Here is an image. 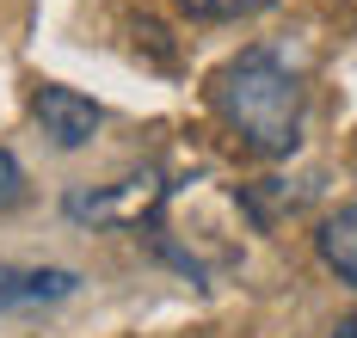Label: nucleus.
Instances as JSON below:
<instances>
[{"mask_svg": "<svg viewBox=\"0 0 357 338\" xmlns=\"http://www.w3.org/2000/svg\"><path fill=\"white\" fill-rule=\"evenodd\" d=\"M215 117L241 136V148L284 160L302 142V74L278 49H241L210 86Z\"/></svg>", "mask_w": 357, "mask_h": 338, "instance_id": "obj_1", "label": "nucleus"}, {"mask_svg": "<svg viewBox=\"0 0 357 338\" xmlns=\"http://www.w3.org/2000/svg\"><path fill=\"white\" fill-rule=\"evenodd\" d=\"M167 203V172L160 166H142V172H123L111 185H80L68 191V209L74 222H93V227H142L160 216Z\"/></svg>", "mask_w": 357, "mask_h": 338, "instance_id": "obj_2", "label": "nucleus"}, {"mask_svg": "<svg viewBox=\"0 0 357 338\" xmlns=\"http://www.w3.org/2000/svg\"><path fill=\"white\" fill-rule=\"evenodd\" d=\"M31 117H37V129H43L56 148H86V142L99 136V123H105L99 105H93L86 92H74V86H43Z\"/></svg>", "mask_w": 357, "mask_h": 338, "instance_id": "obj_3", "label": "nucleus"}, {"mask_svg": "<svg viewBox=\"0 0 357 338\" xmlns=\"http://www.w3.org/2000/svg\"><path fill=\"white\" fill-rule=\"evenodd\" d=\"M74 271L62 264H0V307H43V301L74 296Z\"/></svg>", "mask_w": 357, "mask_h": 338, "instance_id": "obj_4", "label": "nucleus"}, {"mask_svg": "<svg viewBox=\"0 0 357 338\" xmlns=\"http://www.w3.org/2000/svg\"><path fill=\"white\" fill-rule=\"evenodd\" d=\"M314 240H321L326 271H333L339 283H351V289H357V203H345L339 216H326Z\"/></svg>", "mask_w": 357, "mask_h": 338, "instance_id": "obj_5", "label": "nucleus"}, {"mask_svg": "<svg viewBox=\"0 0 357 338\" xmlns=\"http://www.w3.org/2000/svg\"><path fill=\"white\" fill-rule=\"evenodd\" d=\"M191 19H252V13H265L271 0H178Z\"/></svg>", "mask_w": 357, "mask_h": 338, "instance_id": "obj_6", "label": "nucleus"}, {"mask_svg": "<svg viewBox=\"0 0 357 338\" xmlns=\"http://www.w3.org/2000/svg\"><path fill=\"white\" fill-rule=\"evenodd\" d=\"M0 197H19V160L0 148Z\"/></svg>", "mask_w": 357, "mask_h": 338, "instance_id": "obj_7", "label": "nucleus"}, {"mask_svg": "<svg viewBox=\"0 0 357 338\" xmlns=\"http://www.w3.org/2000/svg\"><path fill=\"white\" fill-rule=\"evenodd\" d=\"M333 338H357V314H339L333 320Z\"/></svg>", "mask_w": 357, "mask_h": 338, "instance_id": "obj_8", "label": "nucleus"}]
</instances>
